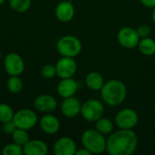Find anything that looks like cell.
I'll list each match as a JSON object with an SVG mask.
<instances>
[{"label":"cell","instance_id":"22","mask_svg":"<svg viewBox=\"0 0 155 155\" xmlns=\"http://www.w3.org/2000/svg\"><path fill=\"white\" fill-rule=\"evenodd\" d=\"M8 4L15 12L25 13L30 9L32 0H8Z\"/></svg>","mask_w":155,"mask_h":155},{"label":"cell","instance_id":"28","mask_svg":"<svg viewBox=\"0 0 155 155\" xmlns=\"http://www.w3.org/2000/svg\"><path fill=\"white\" fill-rule=\"evenodd\" d=\"M137 33H138L140 38L149 37L151 35V27L147 25H142L137 28Z\"/></svg>","mask_w":155,"mask_h":155},{"label":"cell","instance_id":"9","mask_svg":"<svg viewBox=\"0 0 155 155\" xmlns=\"http://www.w3.org/2000/svg\"><path fill=\"white\" fill-rule=\"evenodd\" d=\"M140 36L137 33V30H135L133 27L130 26H124L121 28L117 34V41L123 46L126 49H133L138 46Z\"/></svg>","mask_w":155,"mask_h":155},{"label":"cell","instance_id":"16","mask_svg":"<svg viewBox=\"0 0 155 155\" xmlns=\"http://www.w3.org/2000/svg\"><path fill=\"white\" fill-rule=\"evenodd\" d=\"M78 88H79L78 82L74 80L73 77H70V78L62 79L58 83L56 90L59 96L64 99V98L74 96L76 94Z\"/></svg>","mask_w":155,"mask_h":155},{"label":"cell","instance_id":"27","mask_svg":"<svg viewBox=\"0 0 155 155\" xmlns=\"http://www.w3.org/2000/svg\"><path fill=\"white\" fill-rule=\"evenodd\" d=\"M15 129H16V126H15V123L13 122V120L2 124V131L5 134L12 135V134L15 131Z\"/></svg>","mask_w":155,"mask_h":155},{"label":"cell","instance_id":"1","mask_svg":"<svg viewBox=\"0 0 155 155\" xmlns=\"http://www.w3.org/2000/svg\"><path fill=\"white\" fill-rule=\"evenodd\" d=\"M138 146V136L133 130L119 129L106 139V152L110 155H131Z\"/></svg>","mask_w":155,"mask_h":155},{"label":"cell","instance_id":"24","mask_svg":"<svg viewBox=\"0 0 155 155\" xmlns=\"http://www.w3.org/2000/svg\"><path fill=\"white\" fill-rule=\"evenodd\" d=\"M15 112L13 108L5 103L0 104V123L4 124L9 121H12L14 118Z\"/></svg>","mask_w":155,"mask_h":155},{"label":"cell","instance_id":"2","mask_svg":"<svg viewBox=\"0 0 155 155\" xmlns=\"http://www.w3.org/2000/svg\"><path fill=\"white\" fill-rule=\"evenodd\" d=\"M100 92L103 101L107 105L113 107L122 104L127 96L126 85L117 79H112L105 82Z\"/></svg>","mask_w":155,"mask_h":155},{"label":"cell","instance_id":"25","mask_svg":"<svg viewBox=\"0 0 155 155\" xmlns=\"http://www.w3.org/2000/svg\"><path fill=\"white\" fill-rule=\"evenodd\" d=\"M2 154L3 155H22L24 154L23 152V146L15 143H11L6 145H5L2 149Z\"/></svg>","mask_w":155,"mask_h":155},{"label":"cell","instance_id":"6","mask_svg":"<svg viewBox=\"0 0 155 155\" xmlns=\"http://www.w3.org/2000/svg\"><path fill=\"white\" fill-rule=\"evenodd\" d=\"M38 116L36 113L31 109H20L15 112L13 122L16 128L29 131L33 129L38 123Z\"/></svg>","mask_w":155,"mask_h":155},{"label":"cell","instance_id":"23","mask_svg":"<svg viewBox=\"0 0 155 155\" xmlns=\"http://www.w3.org/2000/svg\"><path fill=\"white\" fill-rule=\"evenodd\" d=\"M11 136H12L13 142L21 145V146H24L30 140V137H29L27 131L24 130V129H19V128H16Z\"/></svg>","mask_w":155,"mask_h":155},{"label":"cell","instance_id":"21","mask_svg":"<svg viewBox=\"0 0 155 155\" xmlns=\"http://www.w3.org/2000/svg\"><path fill=\"white\" fill-rule=\"evenodd\" d=\"M6 86H7L8 91L11 94H16L21 93V91L23 90L24 84L19 75H14V76H9L7 83H6Z\"/></svg>","mask_w":155,"mask_h":155},{"label":"cell","instance_id":"13","mask_svg":"<svg viewBox=\"0 0 155 155\" xmlns=\"http://www.w3.org/2000/svg\"><path fill=\"white\" fill-rule=\"evenodd\" d=\"M34 106L36 111L43 114H48V113H52L56 109L57 101L53 95L44 94L38 95L35 99Z\"/></svg>","mask_w":155,"mask_h":155},{"label":"cell","instance_id":"15","mask_svg":"<svg viewBox=\"0 0 155 155\" xmlns=\"http://www.w3.org/2000/svg\"><path fill=\"white\" fill-rule=\"evenodd\" d=\"M54 15L57 20L62 23L70 22L75 15V8L74 4L70 1L60 2L55 7Z\"/></svg>","mask_w":155,"mask_h":155},{"label":"cell","instance_id":"20","mask_svg":"<svg viewBox=\"0 0 155 155\" xmlns=\"http://www.w3.org/2000/svg\"><path fill=\"white\" fill-rule=\"evenodd\" d=\"M95 129L104 135H109L114 131V123L106 117H101L95 122Z\"/></svg>","mask_w":155,"mask_h":155},{"label":"cell","instance_id":"3","mask_svg":"<svg viewBox=\"0 0 155 155\" xmlns=\"http://www.w3.org/2000/svg\"><path fill=\"white\" fill-rule=\"evenodd\" d=\"M83 147L87 149L92 154H101L106 151L105 135L99 133L96 129L85 130L81 136Z\"/></svg>","mask_w":155,"mask_h":155},{"label":"cell","instance_id":"26","mask_svg":"<svg viewBox=\"0 0 155 155\" xmlns=\"http://www.w3.org/2000/svg\"><path fill=\"white\" fill-rule=\"evenodd\" d=\"M41 75L45 79H52L56 74V67L54 64H47L41 68Z\"/></svg>","mask_w":155,"mask_h":155},{"label":"cell","instance_id":"33","mask_svg":"<svg viewBox=\"0 0 155 155\" xmlns=\"http://www.w3.org/2000/svg\"><path fill=\"white\" fill-rule=\"evenodd\" d=\"M1 59H2V52L0 50V62H1Z\"/></svg>","mask_w":155,"mask_h":155},{"label":"cell","instance_id":"30","mask_svg":"<svg viewBox=\"0 0 155 155\" xmlns=\"http://www.w3.org/2000/svg\"><path fill=\"white\" fill-rule=\"evenodd\" d=\"M92 153L87 150L85 149L84 147L83 148H80V149H77L76 152H75V155H91Z\"/></svg>","mask_w":155,"mask_h":155},{"label":"cell","instance_id":"17","mask_svg":"<svg viewBox=\"0 0 155 155\" xmlns=\"http://www.w3.org/2000/svg\"><path fill=\"white\" fill-rule=\"evenodd\" d=\"M23 152L25 155H46L49 152L48 145L42 140H29L24 146Z\"/></svg>","mask_w":155,"mask_h":155},{"label":"cell","instance_id":"31","mask_svg":"<svg viewBox=\"0 0 155 155\" xmlns=\"http://www.w3.org/2000/svg\"><path fill=\"white\" fill-rule=\"evenodd\" d=\"M152 20L155 24V7L153 8V11H152Z\"/></svg>","mask_w":155,"mask_h":155},{"label":"cell","instance_id":"11","mask_svg":"<svg viewBox=\"0 0 155 155\" xmlns=\"http://www.w3.org/2000/svg\"><path fill=\"white\" fill-rule=\"evenodd\" d=\"M41 130L48 135H54L58 133L61 127L59 119L51 113L44 114V115L38 120Z\"/></svg>","mask_w":155,"mask_h":155},{"label":"cell","instance_id":"32","mask_svg":"<svg viewBox=\"0 0 155 155\" xmlns=\"http://www.w3.org/2000/svg\"><path fill=\"white\" fill-rule=\"evenodd\" d=\"M5 1H6V0H0V5H3L5 3Z\"/></svg>","mask_w":155,"mask_h":155},{"label":"cell","instance_id":"8","mask_svg":"<svg viewBox=\"0 0 155 155\" xmlns=\"http://www.w3.org/2000/svg\"><path fill=\"white\" fill-rule=\"evenodd\" d=\"M25 61L17 53H9L4 59V68L9 76L21 75L25 71Z\"/></svg>","mask_w":155,"mask_h":155},{"label":"cell","instance_id":"19","mask_svg":"<svg viewBox=\"0 0 155 155\" xmlns=\"http://www.w3.org/2000/svg\"><path fill=\"white\" fill-rule=\"evenodd\" d=\"M138 48L143 55H153L155 54V41L150 36L141 38L138 44Z\"/></svg>","mask_w":155,"mask_h":155},{"label":"cell","instance_id":"4","mask_svg":"<svg viewBox=\"0 0 155 155\" xmlns=\"http://www.w3.org/2000/svg\"><path fill=\"white\" fill-rule=\"evenodd\" d=\"M82 42L74 35H67L61 37L56 44V49L61 56L76 57L82 51Z\"/></svg>","mask_w":155,"mask_h":155},{"label":"cell","instance_id":"29","mask_svg":"<svg viewBox=\"0 0 155 155\" xmlns=\"http://www.w3.org/2000/svg\"><path fill=\"white\" fill-rule=\"evenodd\" d=\"M141 3L148 7V8H154L155 7V0H140Z\"/></svg>","mask_w":155,"mask_h":155},{"label":"cell","instance_id":"14","mask_svg":"<svg viewBox=\"0 0 155 155\" xmlns=\"http://www.w3.org/2000/svg\"><path fill=\"white\" fill-rule=\"evenodd\" d=\"M82 103L74 96L64 98L61 104V112L67 118H74L81 114Z\"/></svg>","mask_w":155,"mask_h":155},{"label":"cell","instance_id":"7","mask_svg":"<svg viewBox=\"0 0 155 155\" xmlns=\"http://www.w3.org/2000/svg\"><path fill=\"white\" fill-rule=\"evenodd\" d=\"M114 122L119 129L133 130L139 122V116L134 109L124 108L117 113Z\"/></svg>","mask_w":155,"mask_h":155},{"label":"cell","instance_id":"12","mask_svg":"<svg viewBox=\"0 0 155 155\" xmlns=\"http://www.w3.org/2000/svg\"><path fill=\"white\" fill-rule=\"evenodd\" d=\"M76 150L75 142L67 136L59 138L53 146V152L55 155H75Z\"/></svg>","mask_w":155,"mask_h":155},{"label":"cell","instance_id":"10","mask_svg":"<svg viewBox=\"0 0 155 155\" xmlns=\"http://www.w3.org/2000/svg\"><path fill=\"white\" fill-rule=\"evenodd\" d=\"M56 74L61 79L73 77L77 71V64L72 57L62 56L55 64Z\"/></svg>","mask_w":155,"mask_h":155},{"label":"cell","instance_id":"18","mask_svg":"<svg viewBox=\"0 0 155 155\" xmlns=\"http://www.w3.org/2000/svg\"><path fill=\"white\" fill-rule=\"evenodd\" d=\"M103 75L97 72H90L85 76V84L92 91H100L104 84Z\"/></svg>","mask_w":155,"mask_h":155},{"label":"cell","instance_id":"5","mask_svg":"<svg viewBox=\"0 0 155 155\" xmlns=\"http://www.w3.org/2000/svg\"><path fill=\"white\" fill-rule=\"evenodd\" d=\"M104 106L99 100L90 99L82 104L80 114L87 122L95 123L98 119L104 116Z\"/></svg>","mask_w":155,"mask_h":155}]
</instances>
